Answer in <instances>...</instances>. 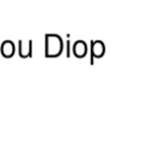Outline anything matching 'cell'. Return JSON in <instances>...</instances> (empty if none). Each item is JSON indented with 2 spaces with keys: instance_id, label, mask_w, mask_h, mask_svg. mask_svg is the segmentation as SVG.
I'll list each match as a JSON object with an SVG mask.
<instances>
[{
  "instance_id": "6da1fadb",
  "label": "cell",
  "mask_w": 155,
  "mask_h": 155,
  "mask_svg": "<svg viewBox=\"0 0 155 155\" xmlns=\"http://www.w3.org/2000/svg\"><path fill=\"white\" fill-rule=\"evenodd\" d=\"M46 42V53L47 56H57L61 53L63 48V42L59 35L57 34H46L45 36Z\"/></svg>"
},
{
  "instance_id": "7a4b0ae2",
  "label": "cell",
  "mask_w": 155,
  "mask_h": 155,
  "mask_svg": "<svg viewBox=\"0 0 155 155\" xmlns=\"http://www.w3.org/2000/svg\"><path fill=\"white\" fill-rule=\"evenodd\" d=\"M86 44H85V41H82V40H79V41H76L75 44H74V52H75V54L76 56H84L85 53H86Z\"/></svg>"
},
{
  "instance_id": "3957f363",
  "label": "cell",
  "mask_w": 155,
  "mask_h": 155,
  "mask_svg": "<svg viewBox=\"0 0 155 155\" xmlns=\"http://www.w3.org/2000/svg\"><path fill=\"white\" fill-rule=\"evenodd\" d=\"M92 51L97 56H102L104 52V44L102 41H92Z\"/></svg>"
}]
</instances>
